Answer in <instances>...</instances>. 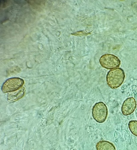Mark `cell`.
Masks as SVG:
<instances>
[{"mask_svg": "<svg viewBox=\"0 0 137 150\" xmlns=\"http://www.w3.org/2000/svg\"><path fill=\"white\" fill-rule=\"evenodd\" d=\"M96 148L97 150H116L115 146L113 143L104 140L98 142Z\"/></svg>", "mask_w": 137, "mask_h": 150, "instance_id": "6", "label": "cell"}, {"mask_svg": "<svg viewBox=\"0 0 137 150\" xmlns=\"http://www.w3.org/2000/svg\"><path fill=\"white\" fill-rule=\"evenodd\" d=\"M125 77V73L121 68H118L111 70L106 75L107 83L111 88L117 89L123 84Z\"/></svg>", "mask_w": 137, "mask_h": 150, "instance_id": "1", "label": "cell"}, {"mask_svg": "<svg viewBox=\"0 0 137 150\" xmlns=\"http://www.w3.org/2000/svg\"><path fill=\"white\" fill-rule=\"evenodd\" d=\"M94 119L97 122L103 123L106 121L108 114V110L106 104L100 102L95 104L93 107L92 112Z\"/></svg>", "mask_w": 137, "mask_h": 150, "instance_id": "2", "label": "cell"}, {"mask_svg": "<svg viewBox=\"0 0 137 150\" xmlns=\"http://www.w3.org/2000/svg\"><path fill=\"white\" fill-rule=\"evenodd\" d=\"M128 127L132 134L137 137V120H132L129 121Z\"/></svg>", "mask_w": 137, "mask_h": 150, "instance_id": "8", "label": "cell"}, {"mask_svg": "<svg viewBox=\"0 0 137 150\" xmlns=\"http://www.w3.org/2000/svg\"><path fill=\"white\" fill-rule=\"evenodd\" d=\"M99 62L104 68L107 69H113L119 68L121 62L120 60L114 55L107 54L101 57Z\"/></svg>", "mask_w": 137, "mask_h": 150, "instance_id": "3", "label": "cell"}, {"mask_svg": "<svg viewBox=\"0 0 137 150\" xmlns=\"http://www.w3.org/2000/svg\"><path fill=\"white\" fill-rule=\"evenodd\" d=\"M136 107L135 99L133 97H129L123 103L121 108L122 113L124 116L129 115L133 113Z\"/></svg>", "mask_w": 137, "mask_h": 150, "instance_id": "5", "label": "cell"}, {"mask_svg": "<svg viewBox=\"0 0 137 150\" xmlns=\"http://www.w3.org/2000/svg\"><path fill=\"white\" fill-rule=\"evenodd\" d=\"M23 83V81L19 78L9 79L3 84L2 90L4 93L13 92L21 88Z\"/></svg>", "mask_w": 137, "mask_h": 150, "instance_id": "4", "label": "cell"}, {"mask_svg": "<svg viewBox=\"0 0 137 150\" xmlns=\"http://www.w3.org/2000/svg\"><path fill=\"white\" fill-rule=\"evenodd\" d=\"M24 94V88H22L15 94L13 93L9 95L8 96V99L11 101H15L22 98Z\"/></svg>", "mask_w": 137, "mask_h": 150, "instance_id": "7", "label": "cell"}]
</instances>
